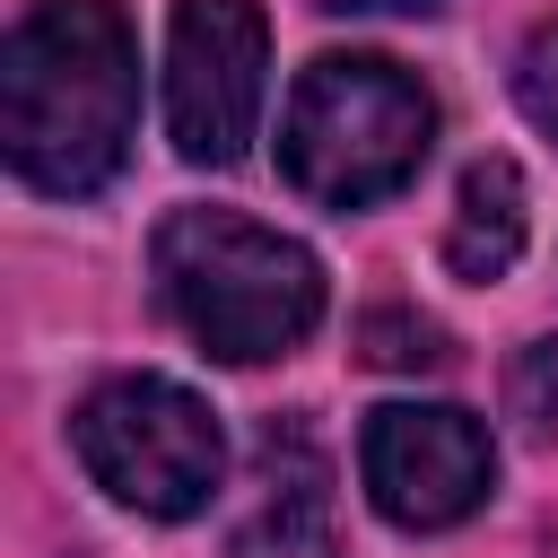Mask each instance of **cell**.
Here are the masks:
<instances>
[{
  "label": "cell",
  "instance_id": "6da1fadb",
  "mask_svg": "<svg viewBox=\"0 0 558 558\" xmlns=\"http://www.w3.org/2000/svg\"><path fill=\"white\" fill-rule=\"evenodd\" d=\"M140 131V52L113 0H44L0 52V140L35 192H96Z\"/></svg>",
  "mask_w": 558,
  "mask_h": 558
},
{
  "label": "cell",
  "instance_id": "7a4b0ae2",
  "mask_svg": "<svg viewBox=\"0 0 558 558\" xmlns=\"http://www.w3.org/2000/svg\"><path fill=\"white\" fill-rule=\"evenodd\" d=\"M157 296L209 357L262 366L323 323V262L262 218L174 209L157 227Z\"/></svg>",
  "mask_w": 558,
  "mask_h": 558
},
{
  "label": "cell",
  "instance_id": "3957f363",
  "mask_svg": "<svg viewBox=\"0 0 558 558\" xmlns=\"http://www.w3.org/2000/svg\"><path fill=\"white\" fill-rule=\"evenodd\" d=\"M427 148H436V96L384 52L305 61L288 122H279V166L323 209H366L401 192L427 166Z\"/></svg>",
  "mask_w": 558,
  "mask_h": 558
},
{
  "label": "cell",
  "instance_id": "277c9868",
  "mask_svg": "<svg viewBox=\"0 0 558 558\" xmlns=\"http://www.w3.org/2000/svg\"><path fill=\"white\" fill-rule=\"evenodd\" d=\"M70 445L87 462V480L131 506V514H157V523H183L218 497V471H227V436H218V410L166 375H113L78 401L70 418Z\"/></svg>",
  "mask_w": 558,
  "mask_h": 558
},
{
  "label": "cell",
  "instance_id": "5b68a950",
  "mask_svg": "<svg viewBox=\"0 0 558 558\" xmlns=\"http://www.w3.org/2000/svg\"><path fill=\"white\" fill-rule=\"evenodd\" d=\"M270 26L253 0H174L166 26V131L183 166H235L262 122Z\"/></svg>",
  "mask_w": 558,
  "mask_h": 558
},
{
  "label": "cell",
  "instance_id": "8992f818",
  "mask_svg": "<svg viewBox=\"0 0 558 558\" xmlns=\"http://www.w3.org/2000/svg\"><path fill=\"white\" fill-rule=\"evenodd\" d=\"M357 471H366V497L384 523L401 532H445L462 514L488 506L497 488V445L471 410H445V401H384L357 436Z\"/></svg>",
  "mask_w": 558,
  "mask_h": 558
},
{
  "label": "cell",
  "instance_id": "52a82bcc",
  "mask_svg": "<svg viewBox=\"0 0 558 558\" xmlns=\"http://www.w3.org/2000/svg\"><path fill=\"white\" fill-rule=\"evenodd\" d=\"M235 558H340L331 506H323V453L305 445V427L262 436V506L244 514Z\"/></svg>",
  "mask_w": 558,
  "mask_h": 558
},
{
  "label": "cell",
  "instance_id": "ba28073f",
  "mask_svg": "<svg viewBox=\"0 0 558 558\" xmlns=\"http://www.w3.org/2000/svg\"><path fill=\"white\" fill-rule=\"evenodd\" d=\"M532 235V192L514 174V157H480L453 192V227H445V262L453 279H506L514 253Z\"/></svg>",
  "mask_w": 558,
  "mask_h": 558
},
{
  "label": "cell",
  "instance_id": "9c48e42d",
  "mask_svg": "<svg viewBox=\"0 0 558 558\" xmlns=\"http://www.w3.org/2000/svg\"><path fill=\"white\" fill-rule=\"evenodd\" d=\"M366 357L375 366H445V331L427 314H366Z\"/></svg>",
  "mask_w": 558,
  "mask_h": 558
},
{
  "label": "cell",
  "instance_id": "30bf717a",
  "mask_svg": "<svg viewBox=\"0 0 558 558\" xmlns=\"http://www.w3.org/2000/svg\"><path fill=\"white\" fill-rule=\"evenodd\" d=\"M514 96H523V113L558 140V17L532 26V44L514 52Z\"/></svg>",
  "mask_w": 558,
  "mask_h": 558
},
{
  "label": "cell",
  "instance_id": "8fae6325",
  "mask_svg": "<svg viewBox=\"0 0 558 558\" xmlns=\"http://www.w3.org/2000/svg\"><path fill=\"white\" fill-rule=\"evenodd\" d=\"M514 418L523 427H558V340H532L523 357H514Z\"/></svg>",
  "mask_w": 558,
  "mask_h": 558
},
{
  "label": "cell",
  "instance_id": "7c38bea8",
  "mask_svg": "<svg viewBox=\"0 0 558 558\" xmlns=\"http://www.w3.org/2000/svg\"><path fill=\"white\" fill-rule=\"evenodd\" d=\"M314 9H340V17H410V9H418V17H427L436 0H314Z\"/></svg>",
  "mask_w": 558,
  "mask_h": 558
}]
</instances>
